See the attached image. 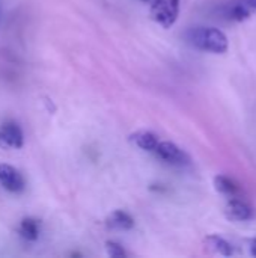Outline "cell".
Wrapping results in <instances>:
<instances>
[{
  "label": "cell",
  "mask_w": 256,
  "mask_h": 258,
  "mask_svg": "<svg viewBox=\"0 0 256 258\" xmlns=\"http://www.w3.org/2000/svg\"><path fill=\"white\" fill-rule=\"evenodd\" d=\"M243 5H246L250 11H256V0H240Z\"/></svg>",
  "instance_id": "14"
},
{
  "label": "cell",
  "mask_w": 256,
  "mask_h": 258,
  "mask_svg": "<svg viewBox=\"0 0 256 258\" xmlns=\"http://www.w3.org/2000/svg\"><path fill=\"white\" fill-rule=\"evenodd\" d=\"M250 254L256 257V239H252L250 240Z\"/></svg>",
  "instance_id": "15"
},
{
  "label": "cell",
  "mask_w": 256,
  "mask_h": 258,
  "mask_svg": "<svg viewBox=\"0 0 256 258\" xmlns=\"http://www.w3.org/2000/svg\"><path fill=\"white\" fill-rule=\"evenodd\" d=\"M155 154L158 159H161L163 162L170 163V165L183 166L190 162L189 156L178 145H175L174 142H169V141L158 142V145L155 148Z\"/></svg>",
  "instance_id": "4"
},
{
  "label": "cell",
  "mask_w": 256,
  "mask_h": 258,
  "mask_svg": "<svg viewBox=\"0 0 256 258\" xmlns=\"http://www.w3.org/2000/svg\"><path fill=\"white\" fill-rule=\"evenodd\" d=\"M151 18L163 27H170L180 14V0H155L151 6Z\"/></svg>",
  "instance_id": "2"
},
{
  "label": "cell",
  "mask_w": 256,
  "mask_h": 258,
  "mask_svg": "<svg viewBox=\"0 0 256 258\" xmlns=\"http://www.w3.org/2000/svg\"><path fill=\"white\" fill-rule=\"evenodd\" d=\"M205 243H207V246H208L211 251H214V252H217V254H220V255L229 257V255L232 254L231 245H229L225 239H222V237H219V236H210V237H207V239H205Z\"/></svg>",
  "instance_id": "12"
},
{
  "label": "cell",
  "mask_w": 256,
  "mask_h": 258,
  "mask_svg": "<svg viewBox=\"0 0 256 258\" xmlns=\"http://www.w3.org/2000/svg\"><path fill=\"white\" fill-rule=\"evenodd\" d=\"M106 224L112 230L127 231V230H131L134 227V219L128 213H125L122 210H116V212L110 213V216L107 218Z\"/></svg>",
  "instance_id": "7"
},
{
  "label": "cell",
  "mask_w": 256,
  "mask_h": 258,
  "mask_svg": "<svg viewBox=\"0 0 256 258\" xmlns=\"http://www.w3.org/2000/svg\"><path fill=\"white\" fill-rule=\"evenodd\" d=\"M18 234L29 242H35L39 237V222L33 218H24L20 222Z\"/></svg>",
  "instance_id": "8"
},
{
  "label": "cell",
  "mask_w": 256,
  "mask_h": 258,
  "mask_svg": "<svg viewBox=\"0 0 256 258\" xmlns=\"http://www.w3.org/2000/svg\"><path fill=\"white\" fill-rule=\"evenodd\" d=\"M0 184L8 192L18 194L24 189V178L20 174V171L14 166L0 163Z\"/></svg>",
  "instance_id": "5"
},
{
  "label": "cell",
  "mask_w": 256,
  "mask_h": 258,
  "mask_svg": "<svg viewBox=\"0 0 256 258\" xmlns=\"http://www.w3.org/2000/svg\"><path fill=\"white\" fill-rule=\"evenodd\" d=\"M214 187L217 192L228 195V197H232V198L240 194V186L234 180H231L225 175H217L214 178Z\"/></svg>",
  "instance_id": "10"
},
{
  "label": "cell",
  "mask_w": 256,
  "mask_h": 258,
  "mask_svg": "<svg viewBox=\"0 0 256 258\" xmlns=\"http://www.w3.org/2000/svg\"><path fill=\"white\" fill-rule=\"evenodd\" d=\"M186 36L187 41L198 50L211 53H225L228 50L226 35L216 27H192Z\"/></svg>",
  "instance_id": "1"
},
{
  "label": "cell",
  "mask_w": 256,
  "mask_h": 258,
  "mask_svg": "<svg viewBox=\"0 0 256 258\" xmlns=\"http://www.w3.org/2000/svg\"><path fill=\"white\" fill-rule=\"evenodd\" d=\"M225 215L228 219L231 221H238V222H243V221H250L253 219V209L244 203V201H240V200H231L228 204H226V209H225Z\"/></svg>",
  "instance_id": "6"
},
{
  "label": "cell",
  "mask_w": 256,
  "mask_h": 258,
  "mask_svg": "<svg viewBox=\"0 0 256 258\" xmlns=\"http://www.w3.org/2000/svg\"><path fill=\"white\" fill-rule=\"evenodd\" d=\"M131 141L145 151H155L158 145V139L151 132H137L131 136Z\"/></svg>",
  "instance_id": "9"
},
{
  "label": "cell",
  "mask_w": 256,
  "mask_h": 258,
  "mask_svg": "<svg viewBox=\"0 0 256 258\" xmlns=\"http://www.w3.org/2000/svg\"><path fill=\"white\" fill-rule=\"evenodd\" d=\"M250 14H252V11H250L246 5H243L240 0L232 2V3L226 8V17H228L229 20L243 21V20L249 18Z\"/></svg>",
  "instance_id": "11"
},
{
  "label": "cell",
  "mask_w": 256,
  "mask_h": 258,
  "mask_svg": "<svg viewBox=\"0 0 256 258\" xmlns=\"http://www.w3.org/2000/svg\"><path fill=\"white\" fill-rule=\"evenodd\" d=\"M106 249H107V254L113 258L125 257V255H127L125 251H124V248H122L121 245L115 243V242H107V243H106Z\"/></svg>",
  "instance_id": "13"
},
{
  "label": "cell",
  "mask_w": 256,
  "mask_h": 258,
  "mask_svg": "<svg viewBox=\"0 0 256 258\" xmlns=\"http://www.w3.org/2000/svg\"><path fill=\"white\" fill-rule=\"evenodd\" d=\"M24 144L21 127L14 121H6L0 125V148L20 150Z\"/></svg>",
  "instance_id": "3"
}]
</instances>
